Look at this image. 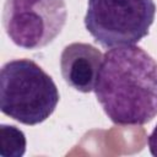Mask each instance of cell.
I'll list each match as a JSON object with an SVG mask.
<instances>
[{
  "mask_svg": "<svg viewBox=\"0 0 157 157\" xmlns=\"http://www.w3.org/2000/svg\"><path fill=\"white\" fill-rule=\"evenodd\" d=\"M94 93L115 125H145L157 117V61L141 47L108 49Z\"/></svg>",
  "mask_w": 157,
  "mask_h": 157,
  "instance_id": "obj_1",
  "label": "cell"
},
{
  "mask_svg": "<svg viewBox=\"0 0 157 157\" xmlns=\"http://www.w3.org/2000/svg\"><path fill=\"white\" fill-rule=\"evenodd\" d=\"M27 140L25 132L15 125H0V156L22 157L26 152Z\"/></svg>",
  "mask_w": 157,
  "mask_h": 157,
  "instance_id": "obj_6",
  "label": "cell"
},
{
  "mask_svg": "<svg viewBox=\"0 0 157 157\" xmlns=\"http://www.w3.org/2000/svg\"><path fill=\"white\" fill-rule=\"evenodd\" d=\"M147 146L152 156L157 157V125L153 128L152 132L147 137Z\"/></svg>",
  "mask_w": 157,
  "mask_h": 157,
  "instance_id": "obj_7",
  "label": "cell"
},
{
  "mask_svg": "<svg viewBox=\"0 0 157 157\" xmlns=\"http://www.w3.org/2000/svg\"><path fill=\"white\" fill-rule=\"evenodd\" d=\"M103 54L94 45L82 42L67 44L60 55V70L64 81L81 93L94 91Z\"/></svg>",
  "mask_w": 157,
  "mask_h": 157,
  "instance_id": "obj_5",
  "label": "cell"
},
{
  "mask_svg": "<svg viewBox=\"0 0 157 157\" xmlns=\"http://www.w3.org/2000/svg\"><path fill=\"white\" fill-rule=\"evenodd\" d=\"M67 18L65 0H5L2 25L11 42L28 50L50 44Z\"/></svg>",
  "mask_w": 157,
  "mask_h": 157,
  "instance_id": "obj_4",
  "label": "cell"
},
{
  "mask_svg": "<svg viewBox=\"0 0 157 157\" xmlns=\"http://www.w3.org/2000/svg\"><path fill=\"white\" fill-rule=\"evenodd\" d=\"M59 90L49 74L31 59H13L0 70V109L25 125H38L55 110Z\"/></svg>",
  "mask_w": 157,
  "mask_h": 157,
  "instance_id": "obj_2",
  "label": "cell"
},
{
  "mask_svg": "<svg viewBox=\"0 0 157 157\" xmlns=\"http://www.w3.org/2000/svg\"><path fill=\"white\" fill-rule=\"evenodd\" d=\"M156 17L153 0H88L87 32L104 48L134 45L150 33Z\"/></svg>",
  "mask_w": 157,
  "mask_h": 157,
  "instance_id": "obj_3",
  "label": "cell"
}]
</instances>
